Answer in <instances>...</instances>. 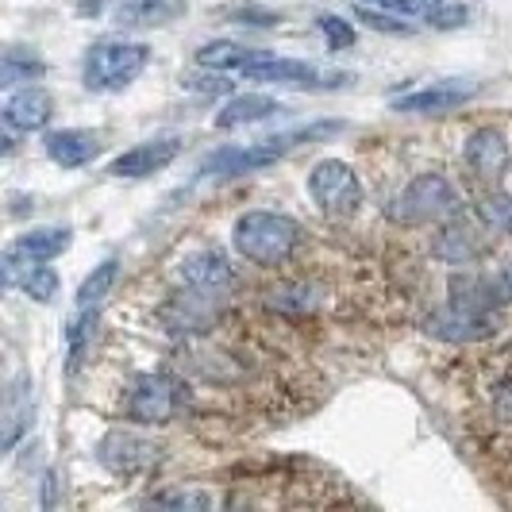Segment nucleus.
Listing matches in <instances>:
<instances>
[{"instance_id":"nucleus-17","label":"nucleus","mask_w":512,"mask_h":512,"mask_svg":"<svg viewBox=\"0 0 512 512\" xmlns=\"http://www.w3.org/2000/svg\"><path fill=\"white\" fill-rule=\"evenodd\" d=\"M466 166L478 174V178H501L505 166H509V143L505 135L493 128H478L466 139Z\"/></svg>"},{"instance_id":"nucleus-5","label":"nucleus","mask_w":512,"mask_h":512,"mask_svg":"<svg viewBox=\"0 0 512 512\" xmlns=\"http://www.w3.org/2000/svg\"><path fill=\"white\" fill-rule=\"evenodd\" d=\"M308 193H312V201L320 205V212H328V216H351V212L362 205L359 174H355L347 162H339V158H324V162L312 166V174H308Z\"/></svg>"},{"instance_id":"nucleus-13","label":"nucleus","mask_w":512,"mask_h":512,"mask_svg":"<svg viewBox=\"0 0 512 512\" xmlns=\"http://www.w3.org/2000/svg\"><path fill=\"white\" fill-rule=\"evenodd\" d=\"M158 451H162V447L131 436V432H112V436L101 439V462L112 474H120V478H131V474L154 466V462H158Z\"/></svg>"},{"instance_id":"nucleus-11","label":"nucleus","mask_w":512,"mask_h":512,"mask_svg":"<svg viewBox=\"0 0 512 512\" xmlns=\"http://www.w3.org/2000/svg\"><path fill=\"white\" fill-rule=\"evenodd\" d=\"M181 151V139L178 135H162V139H147V143H139V147H131L124 151L120 158H112V166H108V174L112 178H151L158 170H166Z\"/></svg>"},{"instance_id":"nucleus-28","label":"nucleus","mask_w":512,"mask_h":512,"mask_svg":"<svg viewBox=\"0 0 512 512\" xmlns=\"http://www.w3.org/2000/svg\"><path fill=\"white\" fill-rule=\"evenodd\" d=\"M482 212H486V220L493 228H501L512 235V197H489Z\"/></svg>"},{"instance_id":"nucleus-6","label":"nucleus","mask_w":512,"mask_h":512,"mask_svg":"<svg viewBox=\"0 0 512 512\" xmlns=\"http://www.w3.org/2000/svg\"><path fill=\"white\" fill-rule=\"evenodd\" d=\"M243 77L247 81H262V85H293V89H339V85L351 81L347 74L320 70V66L301 62V58H274L270 51L262 54V58H255L243 70Z\"/></svg>"},{"instance_id":"nucleus-8","label":"nucleus","mask_w":512,"mask_h":512,"mask_svg":"<svg viewBox=\"0 0 512 512\" xmlns=\"http://www.w3.org/2000/svg\"><path fill=\"white\" fill-rule=\"evenodd\" d=\"M70 243H74L70 228L24 231V235L4 251V285H16L24 270L39 266V262H51V258H58L62 251H70Z\"/></svg>"},{"instance_id":"nucleus-4","label":"nucleus","mask_w":512,"mask_h":512,"mask_svg":"<svg viewBox=\"0 0 512 512\" xmlns=\"http://www.w3.org/2000/svg\"><path fill=\"white\" fill-rule=\"evenodd\" d=\"M489 305H493V297H486L478 285L462 282V293L455 289V297L432 316L428 332L439 339H451V343L482 339L489 332Z\"/></svg>"},{"instance_id":"nucleus-30","label":"nucleus","mask_w":512,"mask_h":512,"mask_svg":"<svg viewBox=\"0 0 512 512\" xmlns=\"http://www.w3.org/2000/svg\"><path fill=\"white\" fill-rule=\"evenodd\" d=\"M505 293H509V297H512V266H509V270H505Z\"/></svg>"},{"instance_id":"nucleus-22","label":"nucleus","mask_w":512,"mask_h":512,"mask_svg":"<svg viewBox=\"0 0 512 512\" xmlns=\"http://www.w3.org/2000/svg\"><path fill=\"white\" fill-rule=\"evenodd\" d=\"M20 289H24L31 301H39V305H47V301H54V293H58V274H54L47 262H39V266H31V270H24L20 274Z\"/></svg>"},{"instance_id":"nucleus-23","label":"nucleus","mask_w":512,"mask_h":512,"mask_svg":"<svg viewBox=\"0 0 512 512\" xmlns=\"http://www.w3.org/2000/svg\"><path fill=\"white\" fill-rule=\"evenodd\" d=\"M151 505H158V509H208L212 497L208 493H189V489H170V493H154Z\"/></svg>"},{"instance_id":"nucleus-25","label":"nucleus","mask_w":512,"mask_h":512,"mask_svg":"<svg viewBox=\"0 0 512 512\" xmlns=\"http://www.w3.org/2000/svg\"><path fill=\"white\" fill-rule=\"evenodd\" d=\"M359 12V20L366 27H374V31H385V35H412L409 24H401V20H393V16H385L382 8H366V4H359L355 8Z\"/></svg>"},{"instance_id":"nucleus-15","label":"nucleus","mask_w":512,"mask_h":512,"mask_svg":"<svg viewBox=\"0 0 512 512\" xmlns=\"http://www.w3.org/2000/svg\"><path fill=\"white\" fill-rule=\"evenodd\" d=\"M54 116L51 93H43L39 85H24L20 93H12L4 101V128L8 131H43Z\"/></svg>"},{"instance_id":"nucleus-21","label":"nucleus","mask_w":512,"mask_h":512,"mask_svg":"<svg viewBox=\"0 0 512 512\" xmlns=\"http://www.w3.org/2000/svg\"><path fill=\"white\" fill-rule=\"evenodd\" d=\"M39 77H43V62H39L35 54L20 51V47H12V51L4 54V66H0V85L16 89V85H31V81H39Z\"/></svg>"},{"instance_id":"nucleus-19","label":"nucleus","mask_w":512,"mask_h":512,"mask_svg":"<svg viewBox=\"0 0 512 512\" xmlns=\"http://www.w3.org/2000/svg\"><path fill=\"white\" fill-rule=\"evenodd\" d=\"M266 51H247V47H239V43H228V39H216V43H205L201 51H197V66L201 70H247L255 58H262Z\"/></svg>"},{"instance_id":"nucleus-14","label":"nucleus","mask_w":512,"mask_h":512,"mask_svg":"<svg viewBox=\"0 0 512 512\" xmlns=\"http://www.w3.org/2000/svg\"><path fill=\"white\" fill-rule=\"evenodd\" d=\"M189 0H120L112 12V24L124 31H147V27H166L178 16H185Z\"/></svg>"},{"instance_id":"nucleus-18","label":"nucleus","mask_w":512,"mask_h":512,"mask_svg":"<svg viewBox=\"0 0 512 512\" xmlns=\"http://www.w3.org/2000/svg\"><path fill=\"white\" fill-rule=\"evenodd\" d=\"M274 112H285L274 97H266V93H247V97H235L228 108H220V112H216V120H212V128H220V131L243 128V124L270 120Z\"/></svg>"},{"instance_id":"nucleus-9","label":"nucleus","mask_w":512,"mask_h":512,"mask_svg":"<svg viewBox=\"0 0 512 512\" xmlns=\"http://www.w3.org/2000/svg\"><path fill=\"white\" fill-rule=\"evenodd\" d=\"M181 405V389L174 378L166 374H139L135 385H131L128 397V416L143 428H154V424H166Z\"/></svg>"},{"instance_id":"nucleus-27","label":"nucleus","mask_w":512,"mask_h":512,"mask_svg":"<svg viewBox=\"0 0 512 512\" xmlns=\"http://www.w3.org/2000/svg\"><path fill=\"white\" fill-rule=\"evenodd\" d=\"M316 24H320V31H324V39H328V47H332V51L355 43V27L347 24V20H339V16H320Z\"/></svg>"},{"instance_id":"nucleus-20","label":"nucleus","mask_w":512,"mask_h":512,"mask_svg":"<svg viewBox=\"0 0 512 512\" xmlns=\"http://www.w3.org/2000/svg\"><path fill=\"white\" fill-rule=\"evenodd\" d=\"M116 278H120V262L116 258H104L101 266L81 282V289H77V308H101V301L112 293Z\"/></svg>"},{"instance_id":"nucleus-1","label":"nucleus","mask_w":512,"mask_h":512,"mask_svg":"<svg viewBox=\"0 0 512 512\" xmlns=\"http://www.w3.org/2000/svg\"><path fill=\"white\" fill-rule=\"evenodd\" d=\"M301 243V224L282 212H243L231 228V247L255 266H282Z\"/></svg>"},{"instance_id":"nucleus-3","label":"nucleus","mask_w":512,"mask_h":512,"mask_svg":"<svg viewBox=\"0 0 512 512\" xmlns=\"http://www.w3.org/2000/svg\"><path fill=\"white\" fill-rule=\"evenodd\" d=\"M324 131H335V128L332 124H320V128L289 131V135H278V139H258L251 147H224V151H216L212 158L201 162V178H239V174L262 170V166L278 162L282 154H289L293 147H301V139L324 135Z\"/></svg>"},{"instance_id":"nucleus-26","label":"nucleus","mask_w":512,"mask_h":512,"mask_svg":"<svg viewBox=\"0 0 512 512\" xmlns=\"http://www.w3.org/2000/svg\"><path fill=\"white\" fill-rule=\"evenodd\" d=\"M181 85L193 89V93H205V97H224V93H231V81L224 70H208L205 77H185Z\"/></svg>"},{"instance_id":"nucleus-7","label":"nucleus","mask_w":512,"mask_h":512,"mask_svg":"<svg viewBox=\"0 0 512 512\" xmlns=\"http://www.w3.org/2000/svg\"><path fill=\"white\" fill-rule=\"evenodd\" d=\"M459 212V193L455 185L443 178V174H420L409 181V189L397 197V220L405 224H420V220H443Z\"/></svg>"},{"instance_id":"nucleus-10","label":"nucleus","mask_w":512,"mask_h":512,"mask_svg":"<svg viewBox=\"0 0 512 512\" xmlns=\"http://www.w3.org/2000/svg\"><path fill=\"white\" fill-rule=\"evenodd\" d=\"M482 93L478 81H459V77H447V81H436V85H424L409 97H397L393 108L397 112H409V116H439V112H455L459 104L474 101Z\"/></svg>"},{"instance_id":"nucleus-16","label":"nucleus","mask_w":512,"mask_h":512,"mask_svg":"<svg viewBox=\"0 0 512 512\" xmlns=\"http://www.w3.org/2000/svg\"><path fill=\"white\" fill-rule=\"evenodd\" d=\"M43 147H47V158H51L54 166H62V170H81V166H89V162L97 158L101 139H97L93 131L62 128V131H51V135L43 139Z\"/></svg>"},{"instance_id":"nucleus-2","label":"nucleus","mask_w":512,"mask_h":512,"mask_svg":"<svg viewBox=\"0 0 512 512\" xmlns=\"http://www.w3.org/2000/svg\"><path fill=\"white\" fill-rule=\"evenodd\" d=\"M151 47L131 39H101L85 54V85L93 93H120L147 70Z\"/></svg>"},{"instance_id":"nucleus-12","label":"nucleus","mask_w":512,"mask_h":512,"mask_svg":"<svg viewBox=\"0 0 512 512\" xmlns=\"http://www.w3.org/2000/svg\"><path fill=\"white\" fill-rule=\"evenodd\" d=\"M181 282L189 285L193 293H205V297H220L224 289H231L235 274H231V262L224 251L205 247V251H193V255L181 258Z\"/></svg>"},{"instance_id":"nucleus-29","label":"nucleus","mask_w":512,"mask_h":512,"mask_svg":"<svg viewBox=\"0 0 512 512\" xmlns=\"http://www.w3.org/2000/svg\"><path fill=\"white\" fill-rule=\"evenodd\" d=\"M432 27H462L466 24V4H455V0H443L436 12H432V20H428Z\"/></svg>"},{"instance_id":"nucleus-24","label":"nucleus","mask_w":512,"mask_h":512,"mask_svg":"<svg viewBox=\"0 0 512 512\" xmlns=\"http://www.w3.org/2000/svg\"><path fill=\"white\" fill-rule=\"evenodd\" d=\"M374 4H382L385 12H397V16H412V20H432V12H436L443 0H374Z\"/></svg>"}]
</instances>
